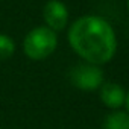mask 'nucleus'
Returning <instances> with one entry per match:
<instances>
[{"label":"nucleus","instance_id":"2","mask_svg":"<svg viewBox=\"0 0 129 129\" xmlns=\"http://www.w3.org/2000/svg\"><path fill=\"white\" fill-rule=\"evenodd\" d=\"M56 46H58V35L47 26H38L32 29L23 41V50L26 56L34 61H41L49 58L55 52Z\"/></svg>","mask_w":129,"mask_h":129},{"label":"nucleus","instance_id":"8","mask_svg":"<svg viewBox=\"0 0 129 129\" xmlns=\"http://www.w3.org/2000/svg\"><path fill=\"white\" fill-rule=\"evenodd\" d=\"M124 105H126V109L129 112V91H126V97H124Z\"/></svg>","mask_w":129,"mask_h":129},{"label":"nucleus","instance_id":"1","mask_svg":"<svg viewBox=\"0 0 129 129\" xmlns=\"http://www.w3.org/2000/svg\"><path fill=\"white\" fill-rule=\"evenodd\" d=\"M69 43L85 62L94 66L109 62L117 50L112 26L97 15H84L75 20L69 29Z\"/></svg>","mask_w":129,"mask_h":129},{"label":"nucleus","instance_id":"3","mask_svg":"<svg viewBox=\"0 0 129 129\" xmlns=\"http://www.w3.org/2000/svg\"><path fill=\"white\" fill-rule=\"evenodd\" d=\"M70 81L79 90L94 91L100 88V85L103 84V72L99 69V66H94L90 62L79 64L72 70Z\"/></svg>","mask_w":129,"mask_h":129},{"label":"nucleus","instance_id":"4","mask_svg":"<svg viewBox=\"0 0 129 129\" xmlns=\"http://www.w3.org/2000/svg\"><path fill=\"white\" fill-rule=\"evenodd\" d=\"M43 17H44V21H46L47 27H50L55 32H59L67 26L69 9L61 0H49L44 5Z\"/></svg>","mask_w":129,"mask_h":129},{"label":"nucleus","instance_id":"9","mask_svg":"<svg viewBox=\"0 0 129 129\" xmlns=\"http://www.w3.org/2000/svg\"><path fill=\"white\" fill-rule=\"evenodd\" d=\"M127 9H129V0H127Z\"/></svg>","mask_w":129,"mask_h":129},{"label":"nucleus","instance_id":"7","mask_svg":"<svg viewBox=\"0 0 129 129\" xmlns=\"http://www.w3.org/2000/svg\"><path fill=\"white\" fill-rule=\"evenodd\" d=\"M15 52V43L11 37L0 34V61L9 59Z\"/></svg>","mask_w":129,"mask_h":129},{"label":"nucleus","instance_id":"5","mask_svg":"<svg viewBox=\"0 0 129 129\" xmlns=\"http://www.w3.org/2000/svg\"><path fill=\"white\" fill-rule=\"evenodd\" d=\"M126 91L121 85L115 82H103L100 85V100L105 106L111 109H118L124 105Z\"/></svg>","mask_w":129,"mask_h":129},{"label":"nucleus","instance_id":"6","mask_svg":"<svg viewBox=\"0 0 129 129\" xmlns=\"http://www.w3.org/2000/svg\"><path fill=\"white\" fill-rule=\"evenodd\" d=\"M103 129H129V112L115 109L112 114L106 115Z\"/></svg>","mask_w":129,"mask_h":129}]
</instances>
